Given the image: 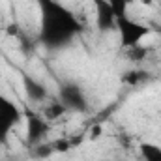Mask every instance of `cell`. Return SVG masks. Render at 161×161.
Returning a JSON list of instances; mask_svg holds the SVG:
<instances>
[{"label": "cell", "mask_w": 161, "mask_h": 161, "mask_svg": "<svg viewBox=\"0 0 161 161\" xmlns=\"http://www.w3.org/2000/svg\"><path fill=\"white\" fill-rule=\"evenodd\" d=\"M40 8V43L49 51L69 45L82 26L71 9L58 0H36Z\"/></svg>", "instance_id": "6da1fadb"}, {"label": "cell", "mask_w": 161, "mask_h": 161, "mask_svg": "<svg viewBox=\"0 0 161 161\" xmlns=\"http://www.w3.org/2000/svg\"><path fill=\"white\" fill-rule=\"evenodd\" d=\"M116 32L120 36L122 49H129V47L141 45V41L152 34V28L125 15L122 19H116Z\"/></svg>", "instance_id": "7a4b0ae2"}, {"label": "cell", "mask_w": 161, "mask_h": 161, "mask_svg": "<svg viewBox=\"0 0 161 161\" xmlns=\"http://www.w3.org/2000/svg\"><path fill=\"white\" fill-rule=\"evenodd\" d=\"M21 116H23V113L17 107V103L0 92V144H4L8 141L9 133L21 122Z\"/></svg>", "instance_id": "3957f363"}, {"label": "cell", "mask_w": 161, "mask_h": 161, "mask_svg": "<svg viewBox=\"0 0 161 161\" xmlns=\"http://www.w3.org/2000/svg\"><path fill=\"white\" fill-rule=\"evenodd\" d=\"M58 101L66 107V111H71V113H84L88 109V99L82 88L75 82H66L60 86Z\"/></svg>", "instance_id": "277c9868"}, {"label": "cell", "mask_w": 161, "mask_h": 161, "mask_svg": "<svg viewBox=\"0 0 161 161\" xmlns=\"http://www.w3.org/2000/svg\"><path fill=\"white\" fill-rule=\"evenodd\" d=\"M94 13H96V26L99 32H109L116 28V17L111 9L109 0H92Z\"/></svg>", "instance_id": "5b68a950"}, {"label": "cell", "mask_w": 161, "mask_h": 161, "mask_svg": "<svg viewBox=\"0 0 161 161\" xmlns=\"http://www.w3.org/2000/svg\"><path fill=\"white\" fill-rule=\"evenodd\" d=\"M49 131V124L45 118H41L36 113H26V141L28 144H40L43 141V137Z\"/></svg>", "instance_id": "8992f818"}, {"label": "cell", "mask_w": 161, "mask_h": 161, "mask_svg": "<svg viewBox=\"0 0 161 161\" xmlns=\"http://www.w3.org/2000/svg\"><path fill=\"white\" fill-rule=\"evenodd\" d=\"M21 82H23L25 94H26L32 101L40 103V101H45V99H47L49 92H47V88H45V84H43L41 80L34 79V77H30V75H26V73H23V75H21Z\"/></svg>", "instance_id": "52a82bcc"}, {"label": "cell", "mask_w": 161, "mask_h": 161, "mask_svg": "<svg viewBox=\"0 0 161 161\" xmlns=\"http://www.w3.org/2000/svg\"><path fill=\"white\" fill-rule=\"evenodd\" d=\"M139 152L144 161H161V146H158L156 142H141Z\"/></svg>", "instance_id": "ba28073f"}, {"label": "cell", "mask_w": 161, "mask_h": 161, "mask_svg": "<svg viewBox=\"0 0 161 161\" xmlns=\"http://www.w3.org/2000/svg\"><path fill=\"white\" fill-rule=\"evenodd\" d=\"M66 113H68V111H66V107L56 99L54 103H51V105H47V107H45V113H43V114H45V120L49 122V120H58V118H60V116H64Z\"/></svg>", "instance_id": "9c48e42d"}, {"label": "cell", "mask_w": 161, "mask_h": 161, "mask_svg": "<svg viewBox=\"0 0 161 161\" xmlns=\"http://www.w3.org/2000/svg\"><path fill=\"white\" fill-rule=\"evenodd\" d=\"M125 54L131 62H142L146 56H148V49L142 47V45H135V47H129L125 49Z\"/></svg>", "instance_id": "30bf717a"}, {"label": "cell", "mask_w": 161, "mask_h": 161, "mask_svg": "<svg viewBox=\"0 0 161 161\" xmlns=\"http://www.w3.org/2000/svg\"><path fill=\"white\" fill-rule=\"evenodd\" d=\"M109 4H111V9H113L116 19H122V17L127 15V4L125 2H122V0H109Z\"/></svg>", "instance_id": "8fae6325"}, {"label": "cell", "mask_w": 161, "mask_h": 161, "mask_svg": "<svg viewBox=\"0 0 161 161\" xmlns=\"http://www.w3.org/2000/svg\"><path fill=\"white\" fill-rule=\"evenodd\" d=\"M142 77H144V73H142L141 69H133V71H127V73L124 75V82H127V84H137Z\"/></svg>", "instance_id": "7c38bea8"}, {"label": "cell", "mask_w": 161, "mask_h": 161, "mask_svg": "<svg viewBox=\"0 0 161 161\" xmlns=\"http://www.w3.org/2000/svg\"><path fill=\"white\" fill-rule=\"evenodd\" d=\"M54 152V146L53 144H36V154H38V158H47V156H51Z\"/></svg>", "instance_id": "4fadbf2b"}, {"label": "cell", "mask_w": 161, "mask_h": 161, "mask_svg": "<svg viewBox=\"0 0 161 161\" xmlns=\"http://www.w3.org/2000/svg\"><path fill=\"white\" fill-rule=\"evenodd\" d=\"M99 135H101V125H94V127H92V131H90V139H92V141H96Z\"/></svg>", "instance_id": "5bb4252c"}, {"label": "cell", "mask_w": 161, "mask_h": 161, "mask_svg": "<svg viewBox=\"0 0 161 161\" xmlns=\"http://www.w3.org/2000/svg\"><path fill=\"white\" fill-rule=\"evenodd\" d=\"M135 2H139V4H142V6H152L154 0H135Z\"/></svg>", "instance_id": "9a60e30c"}, {"label": "cell", "mask_w": 161, "mask_h": 161, "mask_svg": "<svg viewBox=\"0 0 161 161\" xmlns=\"http://www.w3.org/2000/svg\"><path fill=\"white\" fill-rule=\"evenodd\" d=\"M122 2H125V4L129 6V4H131V2H135V0H122Z\"/></svg>", "instance_id": "2e32d148"}, {"label": "cell", "mask_w": 161, "mask_h": 161, "mask_svg": "<svg viewBox=\"0 0 161 161\" xmlns=\"http://www.w3.org/2000/svg\"><path fill=\"white\" fill-rule=\"evenodd\" d=\"M99 161H109V159H99Z\"/></svg>", "instance_id": "e0dca14e"}]
</instances>
